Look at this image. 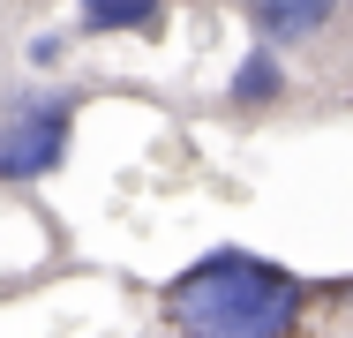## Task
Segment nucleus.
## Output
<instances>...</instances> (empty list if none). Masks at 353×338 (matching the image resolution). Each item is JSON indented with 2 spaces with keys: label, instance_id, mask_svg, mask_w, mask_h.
<instances>
[{
  "label": "nucleus",
  "instance_id": "obj_6",
  "mask_svg": "<svg viewBox=\"0 0 353 338\" xmlns=\"http://www.w3.org/2000/svg\"><path fill=\"white\" fill-rule=\"evenodd\" d=\"M68 61V38H61V30H38V38H30V68H61Z\"/></svg>",
  "mask_w": 353,
  "mask_h": 338
},
{
  "label": "nucleus",
  "instance_id": "obj_1",
  "mask_svg": "<svg viewBox=\"0 0 353 338\" xmlns=\"http://www.w3.org/2000/svg\"><path fill=\"white\" fill-rule=\"evenodd\" d=\"M158 308L181 338H293L308 286L256 248H211L158 293Z\"/></svg>",
  "mask_w": 353,
  "mask_h": 338
},
{
  "label": "nucleus",
  "instance_id": "obj_4",
  "mask_svg": "<svg viewBox=\"0 0 353 338\" xmlns=\"http://www.w3.org/2000/svg\"><path fill=\"white\" fill-rule=\"evenodd\" d=\"M285 90H293V75H285L279 46H256L248 61L225 75V106H241V113H263V106H279Z\"/></svg>",
  "mask_w": 353,
  "mask_h": 338
},
{
  "label": "nucleus",
  "instance_id": "obj_2",
  "mask_svg": "<svg viewBox=\"0 0 353 338\" xmlns=\"http://www.w3.org/2000/svg\"><path fill=\"white\" fill-rule=\"evenodd\" d=\"M68 143H75V90H46V83H30V90H15L8 106H0V181L8 188H30V181H46V173H61L68 166Z\"/></svg>",
  "mask_w": 353,
  "mask_h": 338
},
{
  "label": "nucleus",
  "instance_id": "obj_3",
  "mask_svg": "<svg viewBox=\"0 0 353 338\" xmlns=\"http://www.w3.org/2000/svg\"><path fill=\"white\" fill-rule=\"evenodd\" d=\"M256 46H316L339 23V0H241Z\"/></svg>",
  "mask_w": 353,
  "mask_h": 338
},
{
  "label": "nucleus",
  "instance_id": "obj_5",
  "mask_svg": "<svg viewBox=\"0 0 353 338\" xmlns=\"http://www.w3.org/2000/svg\"><path fill=\"white\" fill-rule=\"evenodd\" d=\"M158 23H165V0H83L75 8V30L83 38H113V30L158 38Z\"/></svg>",
  "mask_w": 353,
  "mask_h": 338
}]
</instances>
